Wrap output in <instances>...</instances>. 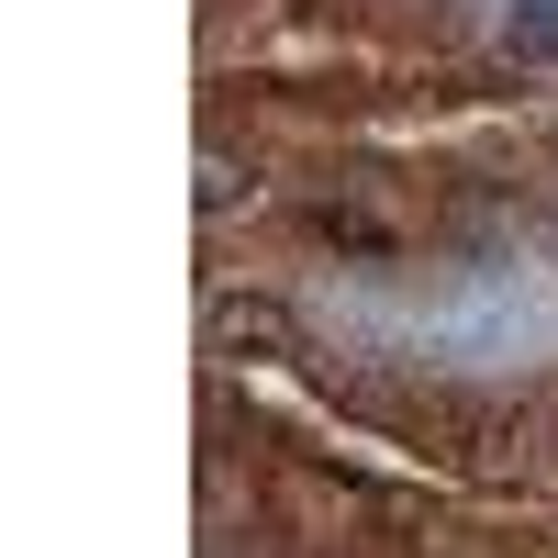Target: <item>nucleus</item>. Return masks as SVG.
I'll list each match as a JSON object with an SVG mask.
<instances>
[{"label": "nucleus", "mask_w": 558, "mask_h": 558, "mask_svg": "<svg viewBox=\"0 0 558 558\" xmlns=\"http://www.w3.org/2000/svg\"><path fill=\"white\" fill-rule=\"evenodd\" d=\"M313 235H324V246H347V257H380V246H391V223H380V213H357V202H336V213H313Z\"/></svg>", "instance_id": "f257e3e1"}, {"label": "nucleus", "mask_w": 558, "mask_h": 558, "mask_svg": "<svg viewBox=\"0 0 558 558\" xmlns=\"http://www.w3.org/2000/svg\"><path fill=\"white\" fill-rule=\"evenodd\" d=\"M502 34H514V57H558V12H514Z\"/></svg>", "instance_id": "f03ea898"}]
</instances>
